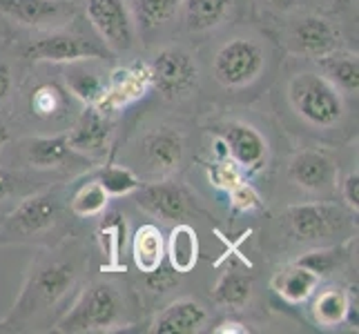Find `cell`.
<instances>
[{"instance_id":"1f68e13d","label":"cell","mask_w":359,"mask_h":334,"mask_svg":"<svg viewBox=\"0 0 359 334\" xmlns=\"http://www.w3.org/2000/svg\"><path fill=\"white\" fill-rule=\"evenodd\" d=\"M109 201H112V196L105 192L103 185L98 183L92 176V172L88 169V179L69 188L67 207L74 218L88 221V218H96L98 214H103L109 207Z\"/></svg>"},{"instance_id":"9a60e30c","label":"cell","mask_w":359,"mask_h":334,"mask_svg":"<svg viewBox=\"0 0 359 334\" xmlns=\"http://www.w3.org/2000/svg\"><path fill=\"white\" fill-rule=\"evenodd\" d=\"M81 16L79 0H0L5 41L20 34L65 27Z\"/></svg>"},{"instance_id":"74e56055","label":"cell","mask_w":359,"mask_h":334,"mask_svg":"<svg viewBox=\"0 0 359 334\" xmlns=\"http://www.w3.org/2000/svg\"><path fill=\"white\" fill-rule=\"evenodd\" d=\"M335 194H339L341 205L346 209H351L353 214L359 212V172H357V167L348 169L346 174H339Z\"/></svg>"},{"instance_id":"60d3db41","label":"cell","mask_w":359,"mask_h":334,"mask_svg":"<svg viewBox=\"0 0 359 334\" xmlns=\"http://www.w3.org/2000/svg\"><path fill=\"white\" fill-rule=\"evenodd\" d=\"M212 332H248V328L241 323V321H234V319H226V321H221V323H217L212 328Z\"/></svg>"},{"instance_id":"4fadbf2b","label":"cell","mask_w":359,"mask_h":334,"mask_svg":"<svg viewBox=\"0 0 359 334\" xmlns=\"http://www.w3.org/2000/svg\"><path fill=\"white\" fill-rule=\"evenodd\" d=\"M208 132L224 143L228 158L243 172L248 181L266 174L272 147L264 130L255 125L252 120H245L241 116H224L210 123Z\"/></svg>"},{"instance_id":"6da1fadb","label":"cell","mask_w":359,"mask_h":334,"mask_svg":"<svg viewBox=\"0 0 359 334\" xmlns=\"http://www.w3.org/2000/svg\"><path fill=\"white\" fill-rule=\"evenodd\" d=\"M92 250L79 234L67 232L54 243L41 245L25 272L20 292L9 314L0 321L5 332L52 330L88 281Z\"/></svg>"},{"instance_id":"d590c367","label":"cell","mask_w":359,"mask_h":334,"mask_svg":"<svg viewBox=\"0 0 359 334\" xmlns=\"http://www.w3.org/2000/svg\"><path fill=\"white\" fill-rule=\"evenodd\" d=\"M226 196L234 214H252V212H259V209H264L262 194L257 192V188L248 179L237 183L232 190H228Z\"/></svg>"},{"instance_id":"484cf974","label":"cell","mask_w":359,"mask_h":334,"mask_svg":"<svg viewBox=\"0 0 359 334\" xmlns=\"http://www.w3.org/2000/svg\"><path fill=\"white\" fill-rule=\"evenodd\" d=\"M255 296V277L248 270L228 263L226 270L221 272L210 299L217 305V310L226 312H243L252 303Z\"/></svg>"},{"instance_id":"7bdbcfd3","label":"cell","mask_w":359,"mask_h":334,"mask_svg":"<svg viewBox=\"0 0 359 334\" xmlns=\"http://www.w3.org/2000/svg\"><path fill=\"white\" fill-rule=\"evenodd\" d=\"M0 41H5V29H3V25H0Z\"/></svg>"},{"instance_id":"8d00e7d4","label":"cell","mask_w":359,"mask_h":334,"mask_svg":"<svg viewBox=\"0 0 359 334\" xmlns=\"http://www.w3.org/2000/svg\"><path fill=\"white\" fill-rule=\"evenodd\" d=\"M205 174H208V181L212 188L221 190V192H228L232 190L234 185L245 181L243 172L232 163V160L226 156V158H215L212 163L205 165Z\"/></svg>"},{"instance_id":"f1b7e54d","label":"cell","mask_w":359,"mask_h":334,"mask_svg":"<svg viewBox=\"0 0 359 334\" xmlns=\"http://www.w3.org/2000/svg\"><path fill=\"white\" fill-rule=\"evenodd\" d=\"M201 256L199 234L190 223H175L170 225V234L165 237V261L177 274H190L196 267Z\"/></svg>"},{"instance_id":"d4e9b609","label":"cell","mask_w":359,"mask_h":334,"mask_svg":"<svg viewBox=\"0 0 359 334\" xmlns=\"http://www.w3.org/2000/svg\"><path fill=\"white\" fill-rule=\"evenodd\" d=\"M94 239L98 243V250H101V254L105 258L103 272L105 270H112V272L126 270L123 252H126V245H128V218L121 209L107 207L103 214L96 216Z\"/></svg>"},{"instance_id":"8992f818","label":"cell","mask_w":359,"mask_h":334,"mask_svg":"<svg viewBox=\"0 0 359 334\" xmlns=\"http://www.w3.org/2000/svg\"><path fill=\"white\" fill-rule=\"evenodd\" d=\"M69 185L65 181L47 183L29 192L5 212L0 225V245H47L72 232V214L67 207Z\"/></svg>"},{"instance_id":"7402d4cb","label":"cell","mask_w":359,"mask_h":334,"mask_svg":"<svg viewBox=\"0 0 359 334\" xmlns=\"http://www.w3.org/2000/svg\"><path fill=\"white\" fill-rule=\"evenodd\" d=\"M357 288L355 286H339V283H328V286L317 288L311 296V319L321 330L335 332L341 326L357 323Z\"/></svg>"},{"instance_id":"f35d334b","label":"cell","mask_w":359,"mask_h":334,"mask_svg":"<svg viewBox=\"0 0 359 334\" xmlns=\"http://www.w3.org/2000/svg\"><path fill=\"white\" fill-rule=\"evenodd\" d=\"M257 9L272 20H286L302 9L299 0H252Z\"/></svg>"},{"instance_id":"e0dca14e","label":"cell","mask_w":359,"mask_h":334,"mask_svg":"<svg viewBox=\"0 0 359 334\" xmlns=\"http://www.w3.org/2000/svg\"><path fill=\"white\" fill-rule=\"evenodd\" d=\"M114 116L105 114L96 105H83L76 118L65 130L67 143L76 154L88 158L90 163H105L112 154L114 134H116Z\"/></svg>"},{"instance_id":"ba28073f","label":"cell","mask_w":359,"mask_h":334,"mask_svg":"<svg viewBox=\"0 0 359 334\" xmlns=\"http://www.w3.org/2000/svg\"><path fill=\"white\" fill-rule=\"evenodd\" d=\"M152 92L170 107H188L203 90L199 49L188 41H165L150 47L145 58Z\"/></svg>"},{"instance_id":"4316f807","label":"cell","mask_w":359,"mask_h":334,"mask_svg":"<svg viewBox=\"0 0 359 334\" xmlns=\"http://www.w3.org/2000/svg\"><path fill=\"white\" fill-rule=\"evenodd\" d=\"M321 281L315 272L297 265L294 261L281 265L270 279V290L275 292L283 303L288 305H302L311 301V296L317 292Z\"/></svg>"},{"instance_id":"83f0119b","label":"cell","mask_w":359,"mask_h":334,"mask_svg":"<svg viewBox=\"0 0 359 334\" xmlns=\"http://www.w3.org/2000/svg\"><path fill=\"white\" fill-rule=\"evenodd\" d=\"M130 254L141 274H150L165 263V234L156 223H143L130 239Z\"/></svg>"},{"instance_id":"603a6c76","label":"cell","mask_w":359,"mask_h":334,"mask_svg":"<svg viewBox=\"0 0 359 334\" xmlns=\"http://www.w3.org/2000/svg\"><path fill=\"white\" fill-rule=\"evenodd\" d=\"M210 326V307L194 296H177L154 312L147 332L152 334H199Z\"/></svg>"},{"instance_id":"cb8c5ba5","label":"cell","mask_w":359,"mask_h":334,"mask_svg":"<svg viewBox=\"0 0 359 334\" xmlns=\"http://www.w3.org/2000/svg\"><path fill=\"white\" fill-rule=\"evenodd\" d=\"M107 60H76V63L60 65V78H63L67 92L76 98L81 105H98L107 88Z\"/></svg>"},{"instance_id":"30bf717a","label":"cell","mask_w":359,"mask_h":334,"mask_svg":"<svg viewBox=\"0 0 359 334\" xmlns=\"http://www.w3.org/2000/svg\"><path fill=\"white\" fill-rule=\"evenodd\" d=\"M279 221L288 239L306 250L357 237V214L330 199L290 203L281 209Z\"/></svg>"},{"instance_id":"52a82bcc","label":"cell","mask_w":359,"mask_h":334,"mask_svg":"<svg viewBox=\"0 0 359 334\" xmlns=\"http://www.w3.org/2000/svg\"><path fill=\"white\" fill-rule=\"evenodd\" d=\"M11 107L16 109L14 120L18 118L22 125L34 127V134H49L65 132L83 105L67 92L60 67L49 76L47 65L39 63L22 71Z\"/></svg>"},{"instance_id":"ac0fdd59","label":"cell","mask_w":359,"mask_h":334,"mask_svg":"<svg viewBox=\"0 0 359 334\" xmlns=\"http://www.w3.org/2000/svg\"><path fill=\"white\" fill-rule=\"evenodd\" d=\"M237 14V0H181L177 36L192 45L194 41H208L234 25Z\"/></svg>"},{"instance_id":"d6986e66","label":"cell","mask_w":359,"mask_h":334,"mask_svg":"<svg viewBox=\"0 0 359 334\" xmlns=\"http://www.w3.org/2000/svg\"><path fill=\"white\" fill-rule=\"evenodd\" d=\"M147 94H152L150 69H147L145 58L141 60V56H136L128 65L109 69L105 94L96 107L109 116H116L128 107L141 103Z\"/></svg>"},{"instance_id":"e575fe53","label":"cell","mask_w":359,"mask_h":334,"mask_svg":"<svg viewBox=\"0 0 359 334\" xmlns=\"http://www.w3.org/2000/svg\"><path fill=\"white\" fill-rule=\"evenodd\" d=\"M18 63H20L18 58L14 60V56H5L0 52V114L11 109V103L16 98L18 83L22 76Z\"/></svg>"},{"instance_id":"7c38bea8","label":"cell","mask_w":359,"mask_h":334,"mask_svg":"<svg viewBox=\"0 0 359 334\" xmlns=\"http://www.w3.org/2000/svg\"><path fill=\"white\" fill-rule=\"evenodd\" d=\"M281 36L277 45L292 58L317 60L341 47H351L346 41L344 25L330 11H297L281 20Z\"/></svg>"},{"instance_id":"5bb4252c","label":"cell","mask_w":359,"mask_h":334,"mask_svg":"<svg viewBox=\"0 0 359 334\" xmlns=\"http://www.w3.org/2000/svg\"><path fill=\"white\" fill-rule=\"evenodd\" d=\"M81 16L112 58H136L143 49L126 0H79Z\"/></svg>"},{"instance_id":"44dd1931","label":"cell","mask_w":359,"mask_h":334,"mask_svg":"<svg viewBox=\"0 0 359 334\" xmlns=\"http://www.w3.org/2000/svg\"><path fill=\"white\" fill-rule=\"evenodd\" d=\"M126 3L145 49L177 39V16L181 0H126Z\"/></svg>"},{"instance_id":"3957f363","label":"cell","mask_w":359,"mask_h":334,"mask_svg":"<svg viewBox=\"0 0 359 334\" xmlns=\"http://www.w3.org/2000/svg\"><path fill=\"white\" fill-rule=\"evenodd\" d=\"M203 81L226 96H248L264 88L279 65V45L257 25H230L199 49Z\"/></svg>"},{"instance_id":"ee69618b","label":"cell","mask_w":359,"mask_h":334,"mask_svg":"<svg viewBox=\"0 0 359 334\" xmlns=\"http://www.w3.org/2000/svg\"><path fill=\"white\" fill-rule=\"evenodd\" d=\"M3 218H5V212H0V225H3Z\"/></svg>"},{"instance_id":"9c48e42d","label":"cell","mask_w":359,"mask_h":334,"mask_svg":"<svg viewBox=\"0 0 359 334\" xmlns=\"http://www.w3.org/2000/svg\"><path fill=\"white\" fill-rule=\"evenodd\" d=\"M81 16L65 25L49 32H36V34H20L11 36L9 41H16L14 54L18 60L27 65H67L76 60H112V54L107 52L105 45L98 41V36L90 29L81 27Z\"/></svg>"},{"instance_id":"7a4b0ae2","label":"cell","mask_w":359,"mask_h":334,"mask_svg":"<svg viewBox=\"0 0 359 334\" xmlns=\"http://www.w3.org/2000/svg\"><path fill=\"white\" fill-rule=\"evenodd\" d=\"M277 94L281 116L294 132L324 143H344L355 134L357 101L337 90L313 60L294 58L281 74Z\"/></svg>"},{"instance_id":"ab89813d","label":"cell","mask_w":359,"mask_h":334,"mask_svg":"<svg viewBox=\"0 0 359 334\" xmlns=\"http://www.w3.org/2000/svg\"><path fill=\"white\" fill-rule=\"evenodd\" d=\"M14 141V132H11V123L5 114H0V154Z\"/></svg>"},{"instance_id":"277c9868","label":"cell","mask_w":359,"mask_h":334,"mask_svg":"<svg viewBox=\"0 0 359 334\" xmlns=\"http://www.w3.org/2000/svg\"><path fill=\"white\" fill-rule=\"evenodd\" d=\"M85 281L52 330L65 334H109L141 323V290L126 270Z\"/></svg>"},{"instance_id":"5b68a950","label":"cell","mask_w":359,"mask_h":334,"mask_svg":"<svg viewBox=\"0 0 359 334\" xmlns=\"http://www.w3.org/2000/svg\"><path fill=\"white\" fill-rule=\"evenodd\" d=\"M192 127L181 114H150L128 143V163L143 181L177 179L190 160Z\"/></svg>"},{"instance_id":"ffe728a7","label":"cell","mask_w":359,"mask_h":334,"mask_svg":"<svg viewBox=\"0 0 359 334\" xmlns=\"http://www.w3.org/2000/svg\"><path fill=\"white\" fill-rule=\"evenodd\" d=\"M134 203L145 214L158 218L165 225L181 223L192 212V199L175 179H156L143 181V185L134 194Z\"/></svg>"},{"instance_id":"836d02e7","label":"cell","mask_w":359,"mask_h":334,"mask_svg":"<svg viewBox=\"0 0 359 334\" xmlns=\"http://www.w3.org/2000/svg\"><path fill=\"white\" fill-rule=\"evenodd\" d=\"M43 185H47V181L34 176L16 165L0 163V212H5L7 205L14 207L22 196L43 188Z\"/></svg>"},{"instance_id":"d6a6232c","label":"cell","mask_w":359,"mask_h":334,"mask_svg":"<svg viewBox=\"0 0 359 334\" xmlns=\"http://www.w3.org/2000/svg\"><path fill=\"white\" fill-rule=\"evenodd\" d=\"M90 172L112 199L132 196L143 185V179L126 163H109V160H105V163L94 165Z\"/></svg>"},{"instance_id":"f546056e","label":"cell","mask_w":359,"mask_h":334,"mask_svg":"<svg viewBox=\"0 0 359 334\" xmlns=\"http://www.w3.org/2000/svg\"><path fill=\"white\" fill-rule=\"evenodd\" d=\"M355 243H357V237H351L335 245L311 247V250H304L299 256H294L292 261L297 265L315 272L321 281H328V279H335L337 272L344 270V265L351 261V252Z\"/></svg>"},{"instance_id":"4dcf8cb0","label":"cell","mask_w":359,"mask_h":334,"mask_svg":"<svg viewBox=\"0 0 359 334\" xmlns=\"http://www.w3.org/2000/svg\"><path fill=\"white\" fill-rule=\"evenodd\" d=\"M317 69L335 85L337 90H341L348 98L357 101L359 94V58L357 52H353V47H341L337 52H332L324 58L313 60Z\"/></svg>"},{"instance_id":"2e32d148","label":"cell","mask_w":359,"mask_h":334,"mask_svg":"<svg viewBox=\"0 0 359 334\" xmlns=\"http://www.w3.org/2000/svg\"><path fill=\"white\" fill-rule=\"evenodd\" d=\"M286 179L292 188L313 199H332L337 192L339 165L321 147H299L286 163Z\"/></svg>"},{"instance_id":"b9f144b4","label":"cell","mask_w":359,"mask_h":334,"mask_svg":"<svg viewBox=\"0 0 359 334\" xmlns=\"http://www.w3.org/2000/svg\"><path fill=\"white\" fill-rule=\"evenodd\" d=\"M308 11H328L330 5H337V0H299Z\"/></svg>"},{"instance_id":"8fae6325","label":"cell","mask_w":359,"mask_h":334,"mask_svg":"<svg viewBox=\"0 0 359 334\" xmlns=\"http://www.w3.org/2000/svg\"><path fill=\"white\" fill-rule=\"evenodd\" d=\"M11 154H14L16 167L43 181H47V176L72 179L94 167V163L72 150L65 132L20 136L16 143L11 141Z\"/></svg>"}]
</instances>
